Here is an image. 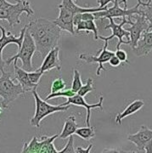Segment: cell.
I'll return each mask as SVG.
<instances>
[{
  "label": "cell",
  "mask_w": 152,
  "mask_h": 153,
  "mask_svg": "<svg viewBox=\"0 0 152 153\" xmlns=\"http://www.w3.org/2000/svg\"><path fill=\"white\" fill-rule=\"evenodd\" d=\"M27 26L35 42L37 51L43 58L53 48L59 46L62 30L54 22L39 17L29 22Z\"/></svg>",
  "instance_id": "6da1fadb"
},
{
  "label": "cell",
  "mask_w": 152,
  "mask_h": 153,
  "mask_svg": "<svg viewBox=\"0 0 152 153\" xmlns=\"http://www.w3.org/2000/svg\"><path fill=\"white\" fill-rule=\"evenodd\" d=\"M0 76V98L4 109H7L11 102L27 92L23 89L22 84L15 83L12 79V74L5 69L1 70Z\"/></svg>",
  "instance_id": "7a4b0ae2"
},
{
  "label": "cell",
  "mask_w": 152,
  "mask_h": 153,
  "mask_svg": "<svg viewBox=\"0 0 152 153\" xmlns=\"http://www.w3.org/2000/svg\"><path fill=\"white\" fill-rule=\"evenodd\" d=\"M37 87H35L31 91L35 100V112L33 117L30 119V125L35 128H40L41 122L44 120L46 117L49 115L60 112V111H66L71 106V105H51L49 104L45 100L41 99L39 94L37 92Z\"/></svg>",
  "instance_id": "3957f363"
},
{
  "label": "cell",
  "mask_w": 152,
  "mask_h": 153,
  "mask_svg": "<svg viewBox=\"0 0 152 153\" xmlns=\"http://www.w3.org/2000/svg\"><path fill=\"white\" fill-rule=\"evenodd\" d=\"M36 51H37V48H36L35 42L27 27L21 48L18 49L16 55L11 56L5 60L6 65L7 66L10 65L14 60H21L22 63V68L24 70H26L27 71H34V67L33 65V57Z\"/></svg>",
  "instance_id": "277c9868"
},
{
  "label": "cell",
  "mask_w": 152,
  "mask_h": 153,
  "mask_svg": "<svg viewBox=\"0 0 152 153\" xmlns=\"http://www.w3.org/2000/svg\"><path fill=\"white\" fill-rule=\"evenodd\" d=\"M23 13H26L27 16L34 15V10L31 6L29 0H16V4H11V5L6 8L0 9V20L7 21L12 27L16 25L20 24L21 16Z\"/></svg>",
  "instance_id": "5b68a950"
},
{
  "label": "cell",
  "mask_w": 152,
  "mask_h": 153,
  "mask_svg": "<svg viewBox=\"0 0 152 153\" xmlns=\"http://www.w3.org/2000/svg\"><path fill=\"white\" fill-rule=\"evenodd\" d=\"M143 1L138 0V4L136 6L131 9H122L119 6V3L117 0H114L113 6L110 8H107L106 10L101 11L93 12V16L96 20H105L109 18H121V17H133L134 15H142L141 10H139V7L141 6Z\"/></svg>",
  "instance_id": "8992f818"
},
{
  "label": "cell",
  "mask_w": 152,
  "mask_h": 153,
  "mask_svg": "<svg viewBox=\"0 0 152 153\" xmlns=\"http://www.w3.org/2000/svg\"><path fill=\"white\" fill-rule=\"evenodd\" d=\"M110 23L107 24L105 28V29H110L112 34L108 37H103V36H99V39L103 40V41H110L114 38H118V44L116 45V49H119L122 44H128L129 43V32L123 28V26L125 24H128V20L127 17H122V22L120 24H116L114 22L113 18H109Z\"/></svg>",
  "instance_id": "52a82bcc"
},
{
  "label": "cell",
  "mask_w": 152,
  "mask_h": 153,
  "mask_svg": "<svg viewBox=\"0 0 152 153\" xmlns=\"http://www.w3.org/2000/svg\"><path fill=\"white\" fill-rule=\"evenodd\" d=\"M27 25L22 28L20 32L19 37H16L15 34H13L10 32H7L4 27L0 26V31H1V38H0V71L3 69H5L6 63L3 58V50L7 45L10 44H16L18 49L21 48L22 44V41L24 38V34L27 30Z\"/></svg>",
  "instance_id": "ba28073f"
},
{
  "label": "cell",
  "mask_w": 152,
  "mask_h": 153,
  "mask_svg": "<svg viewBox=\"0 0 152 153\" xmlns=\"http://www.w3.org/2000/svg\"><path fill=\"white\" fill-rule=\"evenodd\" d=\"M108 43V41H105V45H104L103 49H99L98 56L88 55V54H80V55H78V59L83 60L85 63H87V64L95 63V62L98 63L99 66L98 68H97V71H96V75L97 76H100L102 71H106V68L104 66V64L108 62L110 58L112 55H115L114 51L107 49Z\"/></svg>",
  "instance_id": "9c48e42d"
},
{
  "label": "cell",
  "mask_w": 152,
  "mask_h": 153,
  "mask_svg": "<svg viewBox=\"0 0 152 153\" xmlns=\"http://www.w3.org/2000/svg\"><path fill=\"white\" fill-rule=\"evenodd\" d=\"M131 18L132 17H129L128 19V24H130L131 27L127 30L129 32V38H130L128 44L130 45L132 49H133L138 44L139 38H141L143 33L147 31L149 24L144 15H135L134 17L135 22H132Z\"/></svg>",
  "instance_id": "30bf717a"
},
{
  "label": "cell",
  "mask_w": 152,
  "mask_h": 153,
  "mask_svg": "<svg viewBox=\"0 0 152 153\" xmlns=\"http://www.w3.org/2000/svg\"><path fill=\"white\" fill-rule=\"evenodd\" d=\"M103 101H104V96L101 95L99 97V100L98 103L96 104H88L86 102L85 99L83 96H81L79 94H76L75 95L71 96L70 98H68L67 101L60 104L61 105H74L76 106H82L84 107L85 109L87 110V115H86V124L87 126L90 125V117H91V110L95 109V108H99L100 110L103 111Z\"/></svg>",
  "instance_id": "8fae6325"
},
{
  "label": "cell",
  "mask_w": 152,
  "mask_h": 153,
  "mask_svg": "<svg viewBox=\"0 0 152 153\" xmlns=\"http://www.w3.org/2000/svg\"><path fill=\"white\" fill-rule=\"evenodd\" d=\"M60 49L59 46H56L51 49L44 58V61L41 66L37 70L43 73L54 69L57 71H60L62 66H61V60L60 59Z\"/></svg>",
  "instance_id": "7c38bea8"
},
{
  "label": "cell",
  "mask_w": 152,
  "mask_h": 153,
  "mask_svg": "<svg viewBox=\"0 0 152 153\" xmlns=\"http://www.w3.org/2000/svg\"><path fill=\"white\" fill-rule=\"evenodd\" d=\"M58 9L60 10L59 16L57 17L53 22L62 30L67 33H71V35H76L75 32V26L73 23L74 14L71 11L68 10L67 9L58 6Z\"/></svg>",
  "instance_id": "4fadbf2b"
},
{
  "label": "cell",
  "mask_w": 152,
  "mask_h": 153,
  "mask_svg": "<svg viewBox=\"0 0 152 153\" xmlns=\"http://www.w3.org/2000/svg\"><path fill=\"white\" fill-rule=\"evenodd\" d=\"M60 136V134H55L53 136H42L39 140L37 137H33L30 142H25L22 146V153H40L41 150L49 142L54 141L58 137Z\"/></svg>",
  "instance_id": "5bb4252c"
},
{
  "label": "cell",
  "mask_w": 152,
  "mask_h": 153,
  "mask_svg": "<svg viewBox=\"0 0 152 153\" xmlns=\"http://www.w3.org/2000/svg\"><path fill=\"white\" fill-rule=\"evenodd\" d=\"M128 140L133 143L139 151L144 152L145 146L152 140V129H150L147 126L142 125L135 134H128Z\"/></svg>",
  "instance_id": "9a60e30c"
},
{
  "label": "cell",
  "mask_w": 152,
  "mask_h": 153,
  "mask_svg": "<svg viewBox=\"0 0 152 153\" xmlns=\"http://www.w3.org/2000/svg\"><path fill=\"white\" fill-rule=\"evenodd\" d=\"M133 49V55L137 57L147 56L152 51V29L143 33L138 44Z\"/></svg>",
  "instance_id": "2e32d148"
},
{
  "label": "cell",
  "mask_w": 152,
  "mask_h": 153,
  "mask_svg": "<svg viewBox=\"0 0 152 153\" xmlns=\"http://www.w3.org/2000/svg\"><path fill=\"white\" fill-rule=\"evenodd\" d=\"M18 60H13V65H14V76L18 80V82L22 84L23 89L26 92L32 91L35 87L38 86V84H33V82L30 81L29 76H28V71L24 70L22 67L17 65Z\"/></svg>",
  "instance_id": "e0dca14e"
},
{
  "label": "cell",
  "mask_w": 152,
  "mask_h": 153,
  "mask_svg": "<svg viewBox=\"0 0 152 153\" xmlns=\"http://www.w3.org/2000/svg\"><path fill=\"white\" fill-rule=\"evenodd\" d=\"M144 105H145V101L142 100H133L122 112H120V113H118V114L116 116V118H115L116 123L121 124L122 123V121L123 120L125 117H128V116H131V115L134 114L137 111H139L144 106Z\"/></svg>",
  "instance_id": "ac0fdd59"
},
{
  "label": "cell",
  "mask_w": 152,
  "mask_h": 153,
  "mask_svg": "<svg viewBox=\"0 0 152 153\" xmlns=\"http://www.w3.org/2000/svg\"><path fill=\"white\" fill-rule=\"evenodd\" d=\"M58 6L67 9L68 10L71 11L74 15L79 14V13H85V12L93 13V12L101 11L107 9V6L104 7V8H100V7H99V8H83V7H80L76 4L73 0H61V3Z\"/></svg>",
  "instance_id": "d6986e66"
},
{
  "label": "cell",
  "mask_w": 152,
  "mask_h": 153,
  "mask_svg": "<svg viewBox=\"0 0 152 153\" xmlns=\"http://www.w3.org/2000/svg\"><path fill=\"white\" fill-rule=\"evenodd\" d=\"M77 128H78V125L76 123V117L73 115H71L65 118L63 129L60 134L59 137L61 140H65V139L69 138V136L75 134V132Z\"/></svg>",
  "instance_id": "ffe728a7"
},
{
  "label": "cell",
  "mask_w": 152,
  "mask_h": 153,
  "mask_svg": "<svg viewBox=\"0 0 152 153\" xmlns=\"http://www.w3.org/2000/svg\"><path fill=\"white\" fill-rule=\"evenodd\" d=\"M85 31L86 33H93L94 36V40H98V28L96 27V24L93 20H88V21H81L77 23L76 26V34H80L81 32Z\"/></svg>",
  "instance_id": "44dd1931"
},
{
  "label": "cell",
  "mask_w": 152,
  "mask_h": 153,
  "mask_svg": "<svg viewBox=\"0 0 152 153\" xmlns=\"http://www.w3.org/2000/svg\"><path fill=\"white\" fill-rule=\"evenodd\" d=\"M75 134L79 136L84 140H91L96 136L95 133V128L92 126H87V127H78L76 128Z\"/></svg>",
  "instance_id": "7402d4cb"
},
{
  "label": "cell",
  "mask_w": 152,
  "mask_h": 153,
  "mask_svg": "<svg viewBox=\"0 0 152 153\" xmlns=\"http://www.w3.org/2000/svg\"><path fill=\"white\" fill-rule=\"evenodd\" d=\"M76 93H75L71 88L70 89H63V90H60V91H58V92H55V93H50L48 95V96H46L45 97V100L46 101H48L49 100H51V99H54V98H57V97H65V98H70L71 96H73V95H75Z\"/></svg>",
  "instance_id": "603a6c76"
},
{
  "label": "cell",
  "mask_w": 152,
  "mask_h": 153,
  "mask_svg": "<svg viewBox=\"0 0 152 153\" xmlns=\"http://www.w3.org/2000/svg\"><path fill=\"white\" fill-rule=\"evenodd\" d=\"M82 86V82L81 73L77 69H73V77H72L71 88L75 93H77V91L80 89Z\"/></svg>",
  "instance_id": "cb8c5ba5"
},
{
  "label": "cell",
  "mask_w": 152,
  "mask_h": 153,
  "mask_svg": "<svg viewBox=\"0 0 152 153\" xmlns=\"http://www.w3.org/2000/svg\"><path fill=\"white\" fill-rule=\"evenodd\" d=\"M95 90V88L93 87V79L92 77H89L87 79L86 84H82V86L80 88V89L77 91V94L81 96H86L87 94Z\"/></svg>",
  "instance_id": "d4e9b609"
},
{
  "label": "cell",
  "mask_w": 152,
  "mask_h": 153,
  "mask_svg": "<svg viewBox=\"0 0 152 153\" xmlns=\"http://www.w3.org/2000/svg\"><path fill=\"white\" fill-rule=\"evenodd\" d=\"M65 86H66V83L63 80V78L59 77V78L55 79L52 82L51 92L50 93H55V92H58V91H60V90H63V89L65 88Z\"/></svg>",
  "instance_id": "484cf974"
},
{
  "label": "cell",
  "mask_w": 152,
  "mask_h": 153,
  "mask_svg": "<svg viewBox=\"0 0 152 153\" xmlns=\"http://www.w3.org/2000/svg\"><path fill=\"white\" fill-rule=\"evenodd\" d=\"M143 7H145V9L141 10L142 15H144L146 18L148 24H149L147 31H150L152 29V7H150V6H143Z\"/></svg>",
  "instance_id": "4316f807"
},
{
  "label": "cell",
  "mask_w": 152,
  "mask_h": 153,
  "mask_svg": "<svg viewBox=\"0 0 152 153\" xmlns=\"http://www.w3.org/2000/svg\"><path fill=\"white\" fill-rule=\"evenodd\" d=\"M44 75L43 72L35 70L33 71H28V76L30 81L33 82V84H39V82L41 80V77Z\"/></svg>",
  "instance_id": "83f0119b"
},
{
  "label": "cell",
  "mask_w": 152,
  "mask_h": 153,
  "mask_svg": "<svg viewBox=\"0 0 152 153\" xmlns=\"http://www.w3.org/2000/svg\"><path fill=\"white\" fill-rule=\"evenodd\" d=\"M68 152H75V147H74V138L72 135L69 136L68 142L66 143L63 149L59 151V153H68Z\"/></svg>",
  "instance_id": "f1b7e54d"
},
{
  "label": "cell",
  "mask_w": 152,
  "mask_h": 153,
  "mask_svg": "<svg viewBox=\"0 0 152 153\" xmlns=\"http://www.w3.org/2000/svg\"><path fill=\"white\" fill-rule=\"evenodd\" d=\"M115 55L118 58L121 62H124L127 64H130V61L128 59V55L124 49H116V51H115Z\"/></svg>",
  "instance_id": "f546056e"
},
{
  "label": "cell",
  "mask_w": 152,
  "mask_h": 153,
  "mask_svg": "<svg viewBox=\"0 0 152 153\" xmlns=\"http://www.w3.org/2000/svg\"><path fill=\"white\" fill-rule=\"evenodd\" d=\"M109 64H110V66H112V67H117V66H119L121 65V61L116 56V55H112L110 58V60H109Z\"/></svg>",
  "instance_id": "4dcf8cb0"
},
{
  "label": "cell",
  "mask_w": 152,
  "mask_h": 153,
  "mask_svg": "<svg viewBox=\"0 0 152 153\" xmlns=\"http://www.w3.org/2000/svg\"><path fill=\"white\" fill-rule=\"evenodd\" d=\"M93 148V144H90L87 148H82L81 146H78L75 149V152L77 153H90Z\"/></svg>",
  "instance_id": "1f68e13d"
},
{
  "label": "cell",
  "mask_w": 152,
  "mask_h": 153,
  "mask_svg": "<svg viewBox=\"0 0 152 153\" xmlns=\"http://www.w3.org/2000/svg\"><path fill=\"white\" fill-rule=\"evenodd\" d=\"M113 2H114V0H98V1H97L99 7H100V8L106 7L108 4H110V3H113Z\"/></svg>",
  "instance_id": "d6a6232c"
},
{
  "label": "cell",
  "mask_w": 152,
  "mask_h": 153,
  "mask_svg": "<svg viewBox=\"0 0 152 153\" xmlns=\"http://www.w3.org/2000/svg\"><path fill=\"white\" fill-rule=\"evenodd\" d=\"M144 152L146 153L152 152V140L145 146V147L144 149Z\"/></svg>",
  "instance_id": "836d02e7"
},
{
  "label": "cell",
  "mask_w": 152,
  "mask_h": 153,
  "mask_svg": "<svg viewBox=\"0 0 152 153\" xmlns=\"http://www.w3.org/2000/svg\"><path fill=\"white\" fill-rule=\"evenodd\" d=\"M10 5H11V3L8 2L7 0H0V9L6 8Z\"/></svg>",
  "instance_id": "e575fe53"
},
{
  "label": "cell",
  "mask_w": 152,
  "mask_h": 153,
  "mask_svg": "<svg viewBox=\"0 0 152 153\" xmlns=\"http://www.w3.org/2000/svg\"><path fill=\"white\" fill-rule=\"evenodd\" d=\"M127 1H128V0H122V1H121V3L124 4V8H125V9H127V8H128V4H127Z\"/></svg>",
  "instance_id": "d590c367"
},
{
  "label": "cell",
  "mask_w": 152,
  "mask_h": 153,
  "mask_svg": "<svg viewBox=\"0 0 152 153\" xmlns=\"http://www.w3.org/2000/svg\"><path fill=\"white\" fill-rule=\"evenodd\" d=\"M3 106H2V104H1V98H0V116H1V114H2V112H3ZM0 121H1V119H0Z\"/></svg>",
  "instance_id": "8d00e7d4"
}]
</instances>
